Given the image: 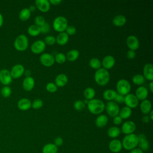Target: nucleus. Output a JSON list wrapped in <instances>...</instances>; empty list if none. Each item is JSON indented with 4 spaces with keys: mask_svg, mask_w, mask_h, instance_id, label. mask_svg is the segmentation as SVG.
Masks as SVG:
<instances>
[{
    "mask_svg": "<svg viewBox=\"0 0 153 153\" xmlns=\"http://www.w3.org/2000/svg\"><path fill=\"white\" fill-rule=\"evenodd\" d=\"M79 56V53L78 50L76 49H73V50H69L67 53L66 57L67 60H68L70 62H73L76 60L78 58Z\"/></svg>",
    "mask_w": 153,
    "mask_h": 153,
    "instance_id": "32",
    "label": "nucleus"
},
{
    "mask_svg": "<svg viewBox=\"0 0 153 153\" xmlns=\"http://www.w3.org/2000/svg\"><path fill=\"white\" fill-rule=\"evenodd\" d=\"M94 78L97 84L102 86L105 85L109 81L110 74L108 70L100 68L95 72Z\"/></svg>",
    "mask_w": 153,
    "mask_h": 153,
    "instance_id": "2",
    "label": "nucleus"
},
{
    "mask_svg": "<svg viewBox=\"0 0 153 153\" xmlns=\"http://www.w3.org/2000/svg\"><path fill=\"white\" fill-rule=\"evenodd\" d=\"M126 21L127 19L122 14H118L113 18L112 23L116 26H122L126 24Z\"/></svg>",
    "mask_w": 153,
    "mask_h": 153,
    "instance_id": "27",
    "label": "nucleus"
},
{
    "mask_svg": "<svg viewBox=\"0 0 153 153\" xmlns=\"http://www.w3.org/2000/svg\"><path fill=\"white\" fill-rule=\"evenodd\" d=\"M65 32L68 35H73L75 34L76 32V29L75 26L72 25H68L65 30Z\"/></svg>",
    "mask_w": 153,
    "mask_h": 153,
    "instance_id": "45",
    "label": "nucleus"
},
{
    "mask_svg": "<svg viewBox=\"0 0 153 153\" xmlns=\"http://www.w3.org/2000/svg\"><path fill=\"white\" fill-rule=\"evenodd\" d=\"M115 58L111 55H107L103 57L101 62L103 68L108 70L111 69L115 65Z\"/></svg>",
    "mask_w": 153,
    "mask_h": 153,
    "instance_id": "17",
    "label": "nucleus"
},
{
    "mask_svg": "<svg viewBox=\"0 0 153 153\" xmlns=\"http://www.w3.org/2000/svg\"><path fill=\"white\" fill-rule=\"evenodd\" d=\"M68 26L67 19L62 16L56 17L53 22V27L54 29L58 32H64Z\"/></svg>",
    "mask_w": 153,
    "mask_h": 153,
    "instance_id": "5",
    "label": "nucleus"
},
{
    "mask_svg": "<svg viewBox=\"0 0 153 153\" xmlns=\"http://www.w3.org/2000/svg\"><path fill=\"white\" fill-rule=\"evenodd\" d=\"M25 71V69L23 65L21 64H16L12 67L10 72L12 78L17 79L20 78L24 74Z\"/></svg>",
    "mask_w": 153,
    "mask_h": 153,
    "instance_id": "13",
    "label": "nucleus"
},
{
    "mask_svg": "<svg viewBox=\"0 0 153 153\" xmlns=\"http://www.w3.org/2000/svg\"><path fill=\"white\" fill-rule=\"evenodd\" d=\"M130 153H143V151H142L140 148H135L130 150Z\"/></svg>",
    "mask_w": 153,
    "mask_h": 153,
    "instance_id": "52",
    "label": "nucleus"
},
{
    "mask_svg": "<svg viewBox=\"0 0 153 153\" xmlns=\"http://www.w3.org/2000/svg\"><path fill=\"white\" fill-rule=\"evenodd\" d=\"M140 109L141 112L147 115L152 110V104L151 102L147 99L143 100L140 104Z\"/></svg>",
    "mask_w": 153,
    "mask_h": 153,
    "instance_id": "24",
    "label": "nucleus"
},
{
    "mask_svg": "<svg viewBox=\"0 0 153 153\" xmlns=\"http://www.w3.org/2000/svg\"><path fill=\"white\" fill-rule=\"evenodd\" d=\"M126 56H127V57L129 59H133L136 56V53L133 50H128L127 51V53H126Z\"/></svg>",
    "mask_w": 153,
    "mask_h": 153,
    "instance_id": "49",
    "label": "nucleus"
},
{
    "mask_svg": "<svg viewBox=\"0 0 153 153\" xmlns=\"http://www.w3.org/2000/svg\"><path fill=\"white\" fill-rule=\"evenodd\" d=\"M142 121L143 123H148L151 120L149 119V117L148 115H145L144 116H143L142 118Z\"/></svg>",
    "mask_w": 153,
    "mask_h": 153,
    "instance_id": "51",
    "label": "nucleus"
},
{
    "mask_svg": "<svg viewBox=\"0 0 153 153\" xmlns=\"http://www.w3.org/2000/svg\"><path fill=\"white\" fill-rule=\"evenodd\" d=\"M39 60L41 64L46 67L51 66L55 62L54 56H53V54L48 53L41 54L39 57Z\"/></svg>",
    "mask_w": 153,
    "mask_h": 153,
    "instance_id": "8",
    "label": "nucleus"
},
{
    "mask_svg": "<svg viewBox=\"0 0 153 153\" xmlns=\"http://www.w3.org/2000/svg\"><path fill=\"white\" fill-rule=\"evenodd\" d=\"M12 93V90L11 88L8 86V85H5L4 86L1 90V94L2 97H5V98H7L9 97L11 94Z\"/></svg>",
    "mask_w": 153,
    "mask_h": 153,
    "instance_id": "38",
    "label": "nucleus"
},
{
    "mask_svg": "<svg viewBox=\"0 0 153 153\" xmlns=\"http://www.w3.org/2000/svg\"><path fill=\"white\" fill-rule=\"evenodd\" d=\"M50 25L48 23L45 22L43 25L40 26L41 29V33H47L50 30Z\"/></svg>",
    "mask_w": 153,
    "mask_h": 153,
    "instance_id": "46",
    "label": "nucleus"
},
{
    "mask_svg": "<svg viewBox=\"0 0 153 153\" xmlns=\"http://www.w3.org/2000/svg\"><path fill=\"white\" fill-rule=\"evenodd\" d=\"M136 97L139 100H143L146 99L148 96V90L147 88L143 86H139L135 91Z\"/></svg>",
    "mask_w": 153,
    "mask_h": 153,
    "instance_id": "20",
    "label": "nucleus"
},
{
    "mask_svg": "<svg viewBox=\"0 0 153 153\" xmlns=\"http://www.w3.org/2000/svg\"><path fill=\"white\" fill-rule=\"evenodd\" d=\"M58 148L51 143H47L42 148V153H57Z\"/></svg>",
    "mask_w": 153,
    "mask_h": 153,
    "instance_id": "30",
    "label": "nucleus"
},
{
    "mask_svg": "<svg viewBox=\"0 0 153 153\" xmlns=\"http://www.w3.org/2000/svg\"><path fill=\"white\" fill-rule=\"evenodd\" d=\"M4 23V17L2 16V14L0 13V27L2 26Z\"/></svg>",
    "mask_w": 153,
    "mask_h": 153,
    "instance_id": "56",
    "label": "nucleus"
},
{
    "mask_svg": "<svg viewBox=\"0 0 153 153\" xmlns=\"http://www.w3.org/2000/svg\"><path fill=\"white\" fill-rule=\"evenodd\" d=\"M28 45V38L24 34H20L18 35L14 42V47L15 49L19 51H25L27 48Z\"/></svg>",
    "mask_w": 153,
    "mask_h": 153,
    "instance_id": "4",
    "label": "nucleus"
},
{
    "mask_svg": "<svg viewBox=\"0 0 153 153\" xmlns=\"http://www.w3.org/2000/svg\"><path fill=\"white\" fill-rule=\"evenodd\" d=\"M46 47V44L43 40L38 39L33 42L30 46L31 51L36 54L42 53Z\"/></svg>",
    "mask_w": 153,
    "mask_h": 153,
    "instance_id": "9",
    "label": "nucleus"
},
{
    "mask_svg": "<svg viewBox=\"0 0 153 153\" xmlns=\"http://www.w3.org/2000/svg\"><path fill=\"white\" fill-rule=\"evenodd\" d=\"M63 143V139H62L61 137L58 136V137H56V138L54 139V144L57 147L60 146L61 145H62Z\"/></svg>",
    "mask_w": 153,
    "mask_h": 153,
    "instance_id": "48",
    "label": "nucleus"
},
{
    "mask_svg": "<svg viewBox=\"0 0 153 153\" xmlns=\"http://www.w3.org/2000/svg\"><path fill=\"white\" fill-rule=\"evenodd\" d=\"M122 121H123V119L119 115H117L114 117L113 118V123L114 124L117 126L121 124L122 123Z\"/></svg>",
    "mask_w": 153,
    "mask_h": 153,
    "instance_id": "50",
    "label": "nucleus"
},
{
    "mask_svg": "<svg viewBox=\"0 0 153 153\" xmlns=\"http://www.w3.org/2000/svg\"><path fill=\"white\" fill-rule=\"evenodd\" d=\"M117 92L112 89H107L103 93V97L104 99L108 101H112L114 100Z\"/></svg>",
    "mask_w": 153,
    "mask_h": 153,
    "instance_id": "28",
    "label": "nucleus"
},
{
    "mask_svg": "<svg viewBox=\"0 0 153 153\" xmlns=\"http://www.w3.org/2000/svg\"><path fill=\"white\" fill-rule=\"evenodd\" d=\"M35 84V79L32 76H26L23 80L22 87L25 91H29L33 88Z\"/></svg>",
    "mask_w": 153,
    "mask_h": 153,
    "instance_id": "18",
    "label": "nucleus"
},
{
    "mask_svg": "<svg viewBox=\"0 0 153 153\" xmlns=\"http://www.w3.org/2000/svg\"><path fill=\"white\" fill-rule=\"evenodd\" d=\"M145 79L143 75L136 74L132 77V82L136 85H142L145 82Z\"/></svg>",
    "mask_w": 153,
    "mask_h": 153,
    "instance_id": "37",
    "label": "nucleus"
},
{
    "mask_svg": "<svg viewBox=\"0 0 153 153\" xmlns=\"http://www.w3.org/2000/svg\"><path fill=\"white\" fill-rule=\"evenodd\" d=\"M45 88L48 92L50 93H54L57 90V87L53 82H48L45 85Z\"/></svg>",
    "mask_w": 153,
    "mask_h": 153,
    "instance_id": "42",
    "label": "nucleus"
},
{
    "mask_svg": "<svg viewBox=\"0 0 153 153\" xmlns=\"http://www.w3.org/2000/svg\"><path fill=\"white\" fill-rule=\"evenodd\" d=\"M114 102L115 103H122L124 102V96L121 94H118L117 93L115 99H114Z\"/></svg>",
    "mask_w": 153,
    "mask_h": 153,
    "instance_id": "47",
    "label": "nucleus"
},
{
    "mask_svg": "<svg viewBox=\"0 0 153 153\" xmlns=\"http://www.w3.org/2000/svg\"><path fill=\"white\" fill-rule=\"evenodd\" d=\"M105 108L107 114L113 118L118 115L120 109L119 105L114 101H108L105 106Z\"/></svg>",
    "mask_w": 153,
    "mask_h": 153,
    "instance_id": "7",
    "label": "nucleus"
},
{
    "mask_svg": "<svg viewBox=\"0 0 153 153\" xmlns=\"http://www.w3.org/2000/svg\"><path fill=\"white\" fill-rule=\"evenodd\" d=\"M35 5L39 11L45 13L50 9V3L48 0H36Z\"/></svg>",
    "mask_w": 153,
    "mask_h": 153,
    "instance_id": "16",
    "label": "nucleus"
},
{
    "mask_svg": "<svg viewBox=\"0 0 153 153\" xmlns=\"http://www.w3.org/2000/svg\"><path fill=\"white\" fill-rule=\"evenodd\" d=\"M107 133L109 137L115 139L120 134L121 130L117 126H112L109 128Z\"/></svg>",
    "mask_w": 153,
    "mask_h": 153,
    "instance_id": "33",
    "label": "nucleus"
},
{
    "mask_svg": "<svg viewBox=\"0 0 153 153\" xmlns=\"http://www.w3.org/2000/svg\"><path fill=\"white\" fill-rule=\"evenodd\" d=\"M126 44L131 50L135 51L139 47V41L138 38L134 35H130L126 39Z\"/></svg>",
    "mask_w": 153,
    "mask_h": 153,
    "instance_id": "14",
    "label": "nucleus"
},
{
    "mask_svg": "<svg viewBox=\"0 0 153 153\" xmlns=\"http://www.w3.org/2000/svg\"><path fill=\"white\" fill-rule=\"evenodd\" d=\"M34 22L35 24L38 26H41L42 25H43L46 22H45V18L42 16H37L35 17V19H34Z\"/></svg>",
    "mask_w": 153,
    "mask_h": 153,
    "instance_id": "44",
    "label": "nucleus"
},
{
    "mask_svg": "<svg viewBox=\"0 0 153 153\" xmlns=\"http://www.w3.org/2000/svg\"><path fill=\"white\" fill-rule=\"evenodd\" d=\"M44 42L47 45H53L56 43V38L53 35H47L44 38Z\"/></svg>",
    "mask_w": 153,
    "mask_h": 153,
    "instance_id": "43",
    "label": "nucleus"
},
{
    "mask_svg": "<svg viewBox=\"0 0 153 153\" xmlns=\"http://www.w3.org/2000/svg\"><path fill=\"white\" fill-rule=\"evenodd\" d=\"M17 108L21 111H27L31 108L32 102L27 98L20 99L17 102Z\"/></svg>",
    "mask_w": 153,
    "mask_h": 153,
    "instance_id": "22",
    "label": "nucleus"
},
{
    "mask_svg": "<svg viewBox=\"0 0 153 153\" xmlns=\"http://www.w3.org/2000/svg\"><path fill=\"white\" fill-rule=\"evenodd\" d=\"M27 33L29 35L32 36H36L41 33L40 27L36 25L35 24L31 25L27 28Z\"/></svg>",
    "mask_w": 153,
    "mask_h": 153,
    "instance_id": "31",
    "label": "nucleus"
},
{
    "mask_svg": "<svg viewBox=\"0 0 153 153\" xmlns=\"http://www.w3.org/2000/svg\"><path fill=\"white\" fill-rule=\"evenodd\" d=\"M148 116L149 117V119L151 121H152L153 120V111L151 110L149 113L148 114Z\"/></svg>",
    "mask_w": 153,
    "mask_h": 153,
    "instance_id": "58",
    "label": "nucleus"
},
{
    "mask_svg": "<svg viewBox=\"0 0 153 153\" xmlns=\"http://www.w3.org/2000/svg\"><path fill=\"white\" fill-rule=\"evenodd\" d=\"M50 4H53L54 5H57L62 2L61 0H50L49 1Z\"/></svg>",
    "mask_w": 153,
    "mask_h": 153,
    "instance_id": "53",
    "label": "nucleus"
},
{
    "mask_svg": "<svg viewBox=\"0 0 153 153\" xmlns=\"http://www.w3.org/2000/svg\"><path fill=\"white\" fill-rule=\"evenodd\" d=\"M136 128V124L133 121L128 120V121H125L122 124L121 130L123 133L127 135V134L133 133Z\"/></svg>",
    "mask_w": 153,
    "mask_h": 153,
    "instance_id": "12",
    "label": "nucleus"
},
{
    "mask_svg": "<svg viewBox=\"0 0 153 153\" xmlns=\"http://www.w3.org/2000/svg\"><path fill=\"white\" fill-rule=\"evenodd\" d=\"M131 113H132L131 109L126 106L120 109L118 115L122 119H127L131 116Z\"/></svg>",
    "mask_w": 153,
    "mask_h": 153,
    "instance_id": "29",
    "label": "nucleus"
},
{
    "mask_svg": "<svg viewBox=\"0 0 153 153\" xmlns=\"http://www.w3.org/2000/svg\"><path fill=\"white\" fill-rule=\"evenodd\" d=\"M123 148L121 142L118 140L114 139L110 141L109 143V149L112 152L118 153L121 151Z\"/></svg>",
    "mask_w": 153,
    "mask_h": 153,
    "instance_id": "19",
    "label": "nucleus"
},
{
    "mask_svg": "<svg viewBox=\"0 0 153 153\" xmlns=\"http://www.w3.org/2000/svg\"><path fill=\"white\" fill-rule=\"evenodd\" d=\"M36 7H35V5H30L29 6V7L28 8V9L29 10V11H30V12H32V11H34L35 10H36Z\"/></svg>",
    "mask_w": 153,
    "mask_h": 153,
    "instance_id": "54",
    "label": "nucleus"
},
{
    "mask_svg": "<svg viewBox=\"0 0 153 153\" xmlns=\"http://www.w3.org/2000/svg\"><path fill=\"white\" fill-rule=\"evenodd\" d=\"M13 78L11 77L10 72L7 69L0 70V82L4 86L8 85L12 82Z\"/></svg>",
    "mask_w": 153,
    "mask_h": 153,
    "instance_id": "11",
    "label": "nucleus"
},
{
    "mask_svg": "<svg viewBox=\"0 0 153 153\" xmlns=\"http://www.w3.org/2000/svg\"><path fill=\"white\" fill-rule=\"evenodd\" d=\"M68 81V76L66 74H60L56 76L55 78V84L57 87H62L66 85Z\"/></svg>",
    "mask_w": 153,
    "mask_h": 153,
    "instance_id": "23",
    "label": "nucleus"
},
{
    "mask_svg": "<svg viewBox=\"0 0 153 153\" xmlns=\"http://www.w3.org/2000/svg\"><path fill=\"white\" fill-rule=\"evenodd\" d=\"M85 106V104L81 100H77L74 103V108L76 111H82Z\"/></svg>",
    "mask_w": 153,
    "mask_h": 153,
    "instance_id": "40",
    "label": "nucleus"
},
{
    "mask_svg": "<svg viewBox=\"0 0 153 153\" xmlns=\"http://www.w3.org/2000/svg\"><path fill=\"white\" fill-rule=\"evenodd\" d=\"M138 138V145L140 148L143 151H146L149 149V143L146 139V136L143 134L140 133L137 135Z\"/></svg>",
    "mask_w": 153,
    "mask_h": 153,
    "instance_id": "15",
    "label": "nucleus"
},
{
    "mask_svg": "<svg viewBox=\"0 0 153 153\" xmlns=\"http://www.w3.org/2000/svg\"><path fill=\"white\" fill-rule=\"evenodd\" d=\"M96 95L95 90L92 87H87L84 91V96L85 99L90 100L94 99Z\"/></svg>",
    "mask_w": 153,
    "mask_h": 153,
    "instance_id": "35",
    "label": "nucleus"
},
{
    "mask_svg": "<svg viewBox=\"0 0 153 153\" xmlns=\"http://www.w3.org/2000/svg\"><path fill=\"white\" fill-rule=\"evenodd\" d=\"M108 122V118L105 114L99 115L95 120V124L99 128L105 127Z\"/></svg>",
    "mask_w": 153,
    "mask_h": 153,
    "instance_id": "26",
    "label": "nucleus"
},
{
    "mask_svg": "<svg viewBox=\"0 0 153 153\" xmlns=\"http://www.w3.org/2000/svg\"><path fill=\"white\" fill-rule=\"evenodd\" d=\"M149 90L151 91V92H153V82L152 81H150L149 84Z\"/></svg>",
    "mask_w": 153,
    "mask_h": 153,
    "instance_id": "55",
    "label": "nucleus"
},
{
    "mask_svg": "<svg viewBox=\"0 0 153 153\" xmlns=\"http://www.w3.org/2000/svg\"><path fill=\"white\" fill-rule=\"evenodd\" d=\"M123 148L126 150L130 151L138 146V138L137 135L132 133L126 135L121 142Z\"/></svg>",
    "mask_w": 153,
    "mask_h": 153,
    "instance_id": "3",
    "label": "nucleus"
},
{
    "mask_svg": "<svg viewBox=\"0 0 153 153\" xmlns=\"http://www.w3.org/2000/svg\"><path fill=\"white\" fill-rule=\"evenodd\" d=\"M116 88L117 93L126 96L130 93L131 90V85L127 79H121L117 81Z\"/></svg>",
    "mask_w": 153,
    "mask_h": 153,
    "instance_id": "6",
    "label": "nucleus"
},
{
    "mask_svg": "<svg viewBox=\"0 0 153 153\" xmlns=\"http://www.w3.org/2000/svg\"><path fill=\"white\" fill-rule=\"evenodd\" d=\"M31 15V12L29 11L28 8H24L22 9L19 13V19L22 21L27 20Z\"/></svg>",
    "mask_w": 153,
    "mask_h": 153,
    "instance_id": "34",
    "label": "nucleus"
},
{
    "mask_svg": "<svg viewBox=\"0 0 153 153\" xmlns=\"http://www.w3.org/2000/svg\"><path fill=\"white\" fill-rule=\"evenodd\" d=\"M69 41V35L65 32H60L56 38V42L60 45H64L68 43Z\"/></svg>",
    "mask_w": 153,
    "mask_h": 153,
    "instance_id": "25",
    "label": "nucleus"
},
{
    "mask_svg": "<svg viewBox=\"0 0 153 153\" xmlns=\"http://www.w3.org/2000/svg\"><path fill=\"white\" fill-rule=\"evenodd\" d=\"M54 60L57 63L59 64H63L66 62V57L65 54L62 53H58L54 56Z\"/></svg>",
    "mask_w": 153,
    "mask_h": 153,
    "instance_id": "39",
    "label": "nucleus"
},
{
    "mask_svg": "<svg viewBox=\"0 0 153 153\" xmlns=\"http://www.w3.org/2000/svg\"><path fill=\"white\" fill-rule=\"evenodd\" d=\"M126 106L130 108H135L139 105V100L136 96L132 93H128L124 96V101Z\"/></svg>",
    "mask_w": 153,
    "mask_h": 153,
    "instance_id": "10",
    "label": "nucleus"
},
{
    "mask_svg": "<svg viewBox=\"0 0 153 153\" xmlns=\"http://www.w3.org/2000/svg\"><path fill=\"white\" fill-rule=\"evenodd\" d=\"M89 65L91 68L97 70L101 68L102 64L100 60L99 59L96 57H93L89 60Z\"/></svg>",
    "mask_w": 153,
    "mask_h": 153,
    "instance_id": "36",
    "label": "nucleus"
},
{
    "mask_svg": "<svg viewBox=\"0 0 153 153\" xmlns=\"http://www.w3.org/2000/svg\"><path fill=\"white\" fill-rule=\"evenodd\" d=\"M30 74H31V72H30V71H29V70H25V72H24V74L26 75V76H30Z\"/></svg>",
    "mask_w": 153,
    "mask_h": 153,
    "instance_id": "57",
    "label": "nucleus"
},
{
    "mask_svg": "<svg viewBox=\"0 0 153 153\" xmlns=\"http://www.w3.org/2000/svg\"><path fill=\"white\" fill-rule=\"evenodd\" d=\"M143 76L150 81L153 80V65L151 63H146L143 69Z\"/></svg>",
    "mask_w": 153,
    "mask_h": 153,
    "instance_id": "21",
    "label": "nucleus"
},
{
    "mask_svg": "<svg viewBox=\"0 0 153 153\" xmlns=\"http://www.w3.org/2000/svg\"><path fill=\"white\" fill-rule=\"evenodd\" d=\"M87 108L88 111L93 114H100L105 108L104 102L99 99H93L88 100Z\"/></svg>",
    "mask_w": 153,
    "mask_h": 153,
    "instance_id": "1",
    "label": "nucleus"
},
{
    "mask_svg": "<svg viewBox=\"0 0 153 153\" xmlns=\"http://www.w3.org/2000/svg\"><path fill=\"white\" fill-rule=\"evenodd\" d=\"M43 106V102L41 99H35L32 102V106L33 109H40Z\"/></svg>",
    "mask_w": 153,
    "mask_h": 153,
    "instance_id": "41",
    "label": "nucleus"
}]
</instances>
